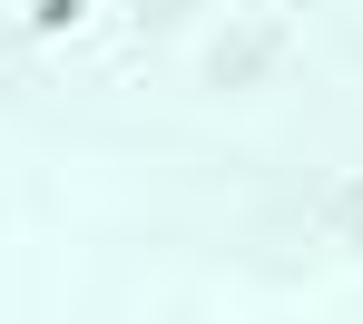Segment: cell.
I'll use <instances>...</instances> for the list:
<instances>
[{"label": "cell", "instance_id": "6da1fadb", "mask_svg": "<svg viewBox=\"0 0 363 324\" xmlns=\"http://www.w3.org/2000/svg\"><path fill=\"white\" fill-rule=\"evenodd\" d=\"M344 226H354V246H363V187H354V196H344Z\"/></svg>", "mask_w": 363, "mask_h": 324}]
</instances>
